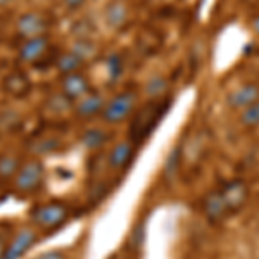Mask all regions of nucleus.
Wrapping results in <instances>:
<instances>
[{
    "instance_id": "1",
    "label": "nucleus",
    "mask_w": 259,
    "mask_h": 259,
    "mask_svg": "<svg viewBox=\"0 0 259 259\" xmlns=\"http://www.w3.org/2000/svg\"><path fill=\"white\" fill-rule=\"evenodd\" d=\"M169 109V99H157L149 100L147 104L135 111L132 116V124H130V140L133 144L147 139V135L159 124V121L164 118L166 111Z\"/></svg>"
},
{
    "instance_id": "2",
    "label": "nucleus",
    "mask_w": 259,
    "mask_h": 259,
    "mask_svg": "<svg viewBox=\"0 0 259 259\" xmlns=\"http://www.w3.org/2000/svg\"><path fill=\"white\" fill-rule=\"evenodd\" d=\"M137 100H139V95H137L135 90L119 92V94H116L114 97H111L106 102V107H104L100 118L107 124L123 123V121H126L133 116L137 107Z\"/></svg>"
},
{
    "instance_id": "3",
    "label": "nucleus",
    "mask_w": 259,
    "mask_h": 259,
    "mask_svg": "<svg viewBox=\"0 0 259 259\" xmlns=\"http://www.w3.org/2000/svg\"><path fill=\"white\" fill-rule=\"evenodd\" d=\"M30 218L35 227L40 230H54L64 225L69 218V207L64 202L54 200V202L38 204L30 211Z\"/></svg>"
},
{
    "instance_id": "4",
    "label": "nucleus",
    "mask_w": 259,
    "mask_h": 259,
    "mask_svg": "<svg viewBox=\"0 0 259 259\" xmlns=\"http://www.w3.org/2000/svg\"><path fill=\"white\" fill-rule=\"evenodd\" d=\"M45 178V166L38 157L23 162L18 175L14 177V190L19 194H35Z\"/></svg>"
},
{
    "instance_id": "5",
    "label": "nucleus",
    "mask_w": 259,
    "mask_h": 259,
    "mask_svg": "<svg viewBox=\"0 0 259 259\" xmlns=\"http://www.w3.org/2000/svg\"><path fill=\"white\" fill-rule=\"evenodd\" d=\"M49 52H50L49 35L35 36V38H28L21 44V47L18 49V61L24 66L40 68V64L44 62Z\"/></svg>"
},
{
    "instance_id": "6",
    "label": "nucleus",
    "mask_w": 259,
    "mask_h": 259,
    "mask_svg": "<svg viewBox=\"0 0 259 259\" xmlns=\"http://www.w3.org/2000/svg\"><path fill=\"white\" fill-rule=\"evenodd\" d=\"M50 28V21L44 12L38 11H28L23 12L16 21V33L23 40L35 38V36L47 35Z\"/></svg>"
},
{
    "instance_id": "7",
    "label": "nucleus",
    "mask_w": 259,
    "mask_h": 259,
    "mask_svg": "<svg viewBox=\"0 0 259 259\" xmlns=\"http://www.w3.org/2000/svg\"><path fill=\"white\" fill-rule=\"evenodd\" d=\"M59 92H62V94L73 100V102H76V100L83 99L85 95H89L90 92H94V87H92L90 78L87 76L85 73L78 71V73H71V74L61 76Z\"/></svg>"
},
{
    "instance_id": "8",
    "label": "nucleus",
    "mask_w": 259,
    "mask_h": 259,
    "mask_svg": "<svg viewBox=\"0 0 259 259\" xmlns=\"http://www.w3.org/2000/svg\"><path fill=\"white\" fill-rule=\"evenodd\" d=\"M220 192L223 195L230 214H237L245 206L249 197V187L244 180H232L227 182L223 187H220Z\"/></svg>"
},
{
    "instance_id": "9",
    "label": "nucleus",
    "mask_w": 259,
    "mask_h": 259,
    "mask_svg": "<svg viewBox=\"0 0 259 259\" xmlns=\"http://www.w3.org/2000/svg\"><path fill=\"white\" fill-rule=\"evenodd\" d=\"M38 242V233L31 227H23L14 233L12 240L7 245L4 259H21Z\"/></svg>"
},
{
    "instance_id": "10",
    "label": "nucleus",
    "mask_w": 259,
    "mask_h": 259,
    "mask_svg": "<svg viewBox=\"0 0 259 259\" xmlns=\"http://www.w3.org/2000/svg\"><path fill=\"white\" fill-rule=\"evenodd\" d=\"M106 97L100 92H90L89 95H85L83 99L76 100L73 107V112L78 119L81 121H90L97 116L102 114L104 107H106Z\"/></svg>"
},
{
    "instance_id": "11",
    "label": "nucleus",
    "mask_w": 259,
    "mask_h": 259,
    "mask_svg": "<svg viewBox=\"0 0 259 259\" xmlns=\"http://www.w3.org/2000/svg\"><path fill=\"white\" fill-rule=\"evenodd\" d=\"M202 211H204V216L207 218V221H209V223H214V225L223 223V221L228 218L230 211H228L227 202H225L220 189L207 192V195L204 197V202H202Z\"/></svg>"
},
{
    "instance_id": "12",
    "label": "nucleus",
    "mask_w": 259,
    "mask_h": 259,
    "mask_svg": "<svg viewBox=\"0 0 259 259\" xmlns=\"http://www.w3.org/2000/svg\"><path fill=\"white\" fill-rule=\"evenodd\" d=\"M228 106L232 109H245V107L252 106V104L259 102V85L257 83H247L235 89L227 99Z\"/></svg>"
},
{
    "instance_id": "13",
    "label": "nucleus",
    "mask_w": 259,
    "mask_h": 259,
    "mask_svg": "<svg viewBox=\"0 0 259 259\" xmlns=\"http://www.w3.org/2000/svg\"><path fill=\"white\" fill-rule=\"evenodd\" d=\"M104 19L112 30H124L130 23V7L124 0H111L104 9Z\"/></svg>"
},
{
    "instance_id": "14",
    "label": "nucleus",
    "mask_w": 259,
    "mask_h": 259,
    "mask_svg": "<svg viewBox=\"0 0 259 259\" xmlns=\"http://www.w3.org/2000/svg\"><path fill=\"white\" fill-rule=\"evenodd\" d=\"M133 157H135V144L132 140H124L111 149L107 161L112 169H126L132 164Z\"/></svg>"
},
{
    "instance_id": "15",
    "label": "nucleus",
    "mask_w": 259,
    "mask_h": 259,
    "mask_svg": "<svg viewBox=\"0 0 259 259\" xmlns=\"http://www.w3.org/2000/svg\"><path fill=\"white\" fill-rule=\"evenodd\" d=\"M2 87L7 94H11L12 97H18V99L28 95L31 90V83L24 73H11L9 76H6Z\"/></svg>"
},
{
    "instance_id": "16",
    "label": "nucleus",
    "mask_w": 259,
    "mask_h": 259,
    "mask_svg": "<svg viewBox=\"0 0 259 259\" xmlns=\"http://www.w3.org/2000/svg\"><path fill=\"white\" fill-rule=\"evenodd\" d=\"M85 64H87V61L78 56L76 52H73V50L59 54L56 59V69L61 73V76L71 74V73H78V71L83 69Z\"/></svg>"
},
{
    "instance_id": "17",
    "label": "nucleus",
    "mask_w": 259,
    "mask_h": 259,
    "mask_svg": "<svg viewBox=\"0 0 259 259\" xmlns=\"http://www.w3.org/2000/svg\"><path fill=\"white\" fill-rule=\"evenodd\" d=\"M111 135L106 132L104 128H99V126H94V128H87L85 132L81 133V145L89 150H99L102 149L104 145L109 142Z\"/></svg>"
},
{
    "instance_id": "18",
    "label": "nucleus",
    "mask_w": 259,
    "mask_h": 259,
    "mask_svg": "<svg viewBox=\"0 0 259 259\" xmlns=\"http://www.w3.org/2000/svg\"><path fill=\"white\" fill-rule=\"evenodd\" d=\"M21 166H23V162L18 156H12V154L0 156V180L7 182V180L14 178Z\"/></svg>"
},
{
    "instance_id": "19",
    "label": "nucleus",
    "mask_w": 259,
    "mask_h": 259,
    "mask_svg": "<svg viewBox=\"0 0 259 259\" xmlns=\"http://www.w3.org/2000/svg\"><path fill=\"white\" fill-rule=\"evenodd\" d=\"M106 71L107 76H109L111 81H118L121 76H123L124 71V64H123V57L118 52H112L107 56L106 59Z\"/></svg>"
},
{
    "instance_id": "20",
    "label": "nucleus",
    "mask_w": 259,
    "mask_h": 259,
    "mask_svg": "<svg viewBox=\"0 0 259 259\" xmlns=\"http://www.w3.org/2000/svg\"><path fill=\"white\" fill-rule=\"evenodd\" d=\"M168 90V80L162 76H152L145 83V94L150 100H157L164 95V92Z\"/></svg>"
},
{
    "instance_id": "21",
    "label": "nucleus",
    "mask_w": 259,
    "mask_h": 259,
    "mask_svg": "<svg viewBox=\"0 0 259 259\" xmlns=\"http://www.w3.org/2000/svg\"><path fill=\"white\" fill-rule=\"evenodd\" d=\"M71 50L76 52L78 56L83 57L85 61H89L95 56V54H97V45H95L90 38H78L73 44V49Z\"/></svg>"
},
{
    "instance_id": "22",
    "label": "nucleus",
    "mask_w": 259,
    "mask_h": 259,
    "mask_svg": "<svg viewBox=\"0 0 259 259\" xmlns=\"http://www.w3.org/2000/svg\"><path fill=\"white\" fill-rule=\"evenodd\" d=\"M240 123L247 128H257L259 126V102L245 107V109H242Z\"/></svg>"
},
{
    "instance_id": "23",
    "label": "nucleus",
    "mask_w": 259,
    "mask_h": 259,
    "mask_svg": "<svg viewBox=\"0 0 259 259\" xmlns=\"http://www.w3.org/2000/svg\"><path fill=\"white\" fill-rule=\"evenodd\" d=\"M47 106L50 107V111L64 112L66 109H73L74 102L71 99L66 97V95L62 94V92H57V94H54L52 97L47 100Z\"/></svg>"
},
{
    "instance_id": "24",
    "label": "nucleus",
    "mask_w": 259,
    "mask_h": 259,
    "mask_svg": "<svg viewBox=\"0 0 259 259\" xmlns=\"http://www.w3.org/2000/svg\"><path fill=\"white\" fill-rule=\"evenodd\" d=\"M59 145H61L59 140H56V139H44V140L36 142L31 147V150L35 156H44V154H50V152H54V150H57Z\"/></svg>"
},
{
    "instance_id": "25",
    "label": "nucleus",
    "mask_w": 259,
    "mask_h": 259,
    "mask_svg": "<svg viewBox=\"0 0 259 259\" xmlns=\"http://www.w3.org/2000/svg\"><path fill=\"white\" fill-rule=\"evenodd\" d=\"M36 259H66V254L62 250H47V252H41Z\"/></svg>"
},
{
    "instance_id": "26",
    "label": "nucleus",
    "mask_w": 259,
    "mask_h": 259,
    "mask_svg": "<svg viewBox=\"0 0 259 259\" xmlns=\"http://www.w3.org/2000/svg\"><path fill=\"white\" fill-rule=\"evenodd\" d=\"M87 0H62V4H64L66 7H68L69 11H78L81 9L83 6H85Z\"/></svg>"
},
{
    "instance_id": "27",
    "label": "nucleus",
    "mask_w": 259,
    "mask_h": 259,
    "mask_svg": "<svg viewBox=\"0 0 259 259\" xmlns=\"http://www.w3.org/2000/svg\"><path fill=\"white\" fill-rule=\"evenodd\" d=\"M7 245H9V244H7V237L0 232V259H4V256H6Z\"/></svg>"
},
{
    "instance_id": "28",
    "label": "nucleus",
    "mask_w": 259,
    "mask_h": 259,
    "mask_svg": "<svg viewBox=\"0 0 259 259\" xmlns=\"http://www.w3.org/2000/svg\"><path fill=\"white\" fill-rule=\"evenodd\" d=\"M252 30L256 31L257 35H259V14L256 16V18L252 19Z\"/></svg>"
},
{
    "instance_id": "29",
    "label": "nucleus",
    "mask_w": 259,
    "mask_h": 259,
    "mask_svg": "<svg viewBox=\"0 0 259 259\" xmlns=\"http://www.w3.org/2000/svg\"><path fill=\"white\" fill-rule=\"evenodd\" d=\"M12 0H0V6H6V4H11Z\"/></svg>"
},
{
    "instance_id": "30",
    "label": "nucleus",
    "mask_w": 259,
    "mask_h": 259,
    "mask_svg": "<svg viewBox=\"0 0 259 259\" xmlns=\"http://www.w3.org/2000/svg\"><path fill=\"white\" fill-rule=\"evenodd\" d=\"M0 24H2V18H0Z\"/></svg>"
}]
</instances>
